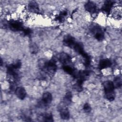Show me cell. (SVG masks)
I'll return each mask as SVG.
<instances>
[{"mask_svg":"<svg viewBox=\"0 0 122 122\" xmlns=\"http://www.w3.org/2000/svg\"><path fill=\"white\" fill-rule=\"evenodd\" d=\"M21 66V62L20 60L7 66V74L9 80L11 84L16 82L19 79V70Z\"/></svg>","mask_w":122,"mask_h":122,"instance_id":"3957f363","label":"cell"},{"mask_svg":"<svg viewBox=\"0 0 122 122\" xmlns=\"http://www.w3.org/2000/svg\"><path fill=\"white\" fill-rule=\"evenodd\" d=\"M114 86L115 88H120L121 87L122 85V79L121 77L119 76L115 77L113 81H112Z\"/></svg>","mask_w":122,"mask_h":122,"instance_id":"e0dca14e","label":"cell"},{"mask_svg":"<svg viewBox=\"0 0 122 122\" xmlns=\"http://www.w3.org/2000/svg\"><path fill=\"white\" fill-rule=\"evenodd\" d=\"M30 51L32 54H35L38 51V47L35 43H33L30 45Z\"/></svg>","mask_w":122,"mask_h":122,"instance_id":"ffe728a7","label":"cell"},{"mask_svg":"<svg viewBox=\"0 0 122 122\" xmlns=\"http://www.w3.org/2000/svg\"><path fill=\"white\" fill-rule=\"evenodd\" d=\"M72 94L70 91H68L65 94L63 99V104L65 106L69 105L71 102Z\"/></svg>","mask_w":122,"mask_h":122,"instance_id":"9a60e30c","label":"cell"},{"mask_svg":"<svg viewBox=\"0 0 122 122\" xmlns=\"http://www.w3.org/2000/svg\"><path fill=\"white\" fill-rule=\"evenodd\" d=\"M83 110L84 112L89 113L91 111L92 108L90 105L88 103H85L83 106Z\"/></svg>","mask_w":122,"mask_h":122,"instance_id":"44dd1931","label":"cell"},{"mask_svg":"<svg viewBox=\"0 0 122 122\" xmlns=\"http://www.w3.org/2000/svg\"><path fill=\"white\" fill-rule=\"evenodd\" d=\"M67 11L66 10H64L61 11V13L56 17V20L60 22H62L65 17L67 16Z\"/></svg>","mask_w":122,"mask_h":122,"instance_id":"d6986e66","label":"cell"},{"mask_svg":"<svg viewBox=\"0 0 122 122\" xmlns=\"http://www.w3.org/2000/svg\"><path fill=\"white\" fill-rule=\"evenodd\" d=\"M112 16L115 19H121L122 17L121 10L120 9H115L112 13Z\"/></svg>","mask_w":122,"mask_h":122,"instance_id":"ac0fdd59","label":"cell"},{"mask_svg":"<svg viewBox=\"0 0 122 122\" xmlns=\"http://www.w3.org/2000/svg\"><path fill=\"white\" fill-rule=\"evenodd\" d=\"M52 101V95L50 92H44L39 103L40 106L46 107L50 105Z\"/></svg>","mask_w":122,"mask_h":122,"instance_id":"52a82bcc","label":"cell"},{"mask_svg":"<svg viewBox=\"0 0 122 122\" xmlns=\"http://www.w3.org/2000/svg\"><path fill=\"white\" fill-rule=\"evenodd\" d=\"M59 111L60 112V115L61 118L65 120L69 119L70 118V112L68 108L66 107L65 105H61L58 108Z\"/></svg>","mask_w":122,"mask_h":122,"instance_id":"ba28073f","label":"cell"},{"mask_svg":"<svg viewBox=\"0 0 122 122\" xmlns=\"http://www.w3.org/2000/svg\"><path fill=\"white\" fill-rule=\"evenodd\" d=\"M59 61L64 65H69L71 62V57L66 53H61L58 57Z\"/></svg>","mask_w":122,"mask_h":122,"instance_id":"7c38bea8","label":"cell"},{"mask_svg":"<svg viewBox=\"0 0 122 122\" xmlns=\"http://www.w3.org/2000/svg\"><path fill=\"white\" fill-rule=\"evenodd\" d=\"M7 27L12 31H21L22 32L26 28L21 21L14 20L8 21L7 22Z\"/></svg>","mask_w":122,"mask_h":122,"instance_id":"5b68a950","label":"cell"},{"mask_svg":"<svg viewBox=\"0 0 122 122\" xmlns=\"http://www.w3.org/2000/svg\"><path fill=\"white\" fill-rule=\"evenodd\" d=\"M15 94L17 97L20 100H24L27 95L26 91L24 87L21 86L17 87L15 90Z\"/></svg>","mask_w":122,"mask_h":122,"instance_id":"8fae6325","label":"cell"},{"mask_svg":"<svg viewBox=\"0 0 122 122\" xmlns=\"http://www.w3.org/2000/svg\"><path fill=\"white\" fill-rule=\"evenodd\" d=\"M84 8L87 11L91 14H94L97 10L96 4L92 1H88L84 5Z\"/></svg>","mask_w":122,"mask_h":122,"instance_id":"30bf717a","label":"cell"},{"mask_svg":"<svg viewBox=\"0 0 122 122\" xmlns=\"http://www.w3.org/2000/svg\"><path fill=\"white\" fill-rule=\"evenodd\" d=\"M103 86L106 99L110 102L113 101L115 98V87L112 81H106L103 83Z\"/></svg>","mask_w":122,"mask_h":122,"instance_id":"277c9868","label":"cell"},{"mask_svg":"<svg viewBox=\"0 0 122 122\" xmlns=\"http://www.w3.org/2000/svg\"><path fill=\"white\" fill-rule=\"evenodd\" d=\"M28 8L29 11L31 12L37 13L39 12V5L38 3L34 1H30L28 4Z\"/></svg>","mask_w":122,"mask_h":122,"instance_id":"5bb4252c","label":"cell"},{"mask_svg":"<svg viewBox=\"0 0 122 122\" xmlns=\"http://www.w3.org/2000/svg\"><path fill=\"white\" fill-rule=\"evenodd\" d=\"M63 43L65 46L73 49L77 53L81 55L83 58L84 65L85 67H88L91 63L90 56L85 51L82 45L77 42L75 39L70 35H66L63 40Z\"/></svg>","mask_w":122,"mask_h":122,"instance_id":"6da1fadb","label":"cell"},{"mask_svg":"<svg viewBox=\"0 0 122 122\" xmlns=\"http://www.w3.org/2000/svg\"><path fill=\"white\" fill-rule=\"evenodd\" d=\"M112 62L109 59H103L99 61L98 64V69L99 70H103L111 66Z\"/></svg>","mask_w":122,"mask_h":122,"instance_id":"4fadbf2b","label":"cell"},{"mask_svg":"<svg viewBox=\"0 0 122 122\" xmlns=\"http://www.w3.org/2000/svg\"><path fill=\"white\" fill-rule=\"evenodd\" d=\"M38 65L41 72H43V74L45 75V78H46V76L49 77L53 76L57 70L56 61L53 59L48 61L41 59L39 61Z\"/></svg>","mask_w":122,"mask_h":122,"instance_id":"7a4b0ae2","label":"cell"},{"mask_svg":"<svg viewBox=\"0 0 122 122\" xmlns=\"http://www.w3.org/2000/svg\"><path fill=\"white\" fill-rule=\"evenodd\" d=\"M115 2L112 0H108L104 1L101 10L102 12L106 13V14H109L112 9V8L113 7Z\"/></svg>","mask_w":122,"mask_h":122,"instance_id":"9c48e42d","label":"cell"},{"mask_svg":"<svg viewBox=\"0 0 122 122\" xmlns=\"http://www.w3.org/2000/svg\"><path fill=\"white\" fill-rule=\"evenodd\" d=\"M42 121L48 122H52L54 121L52 114L51 113H46L42 115L41 117Z\"/></svg>","mask_w":122,"mask_h":122,"instance_id":"2e32d148","label":"cell"},{"mask_svg":"<svg viewBox=\"0 0 122 122\" xmlns=\"http://www.w3.org/2000/svg\"><path fill=\"white\" fill-rule=\"evenodd\" d=\"M90 31L94 37L98 41H102L104 39V32L99 26L97 25H92L90 28Z\"/></svg>","mask_w":122,"mask_h":122,"instance_id":"8992f818","label":"cell"}]
</instances>
